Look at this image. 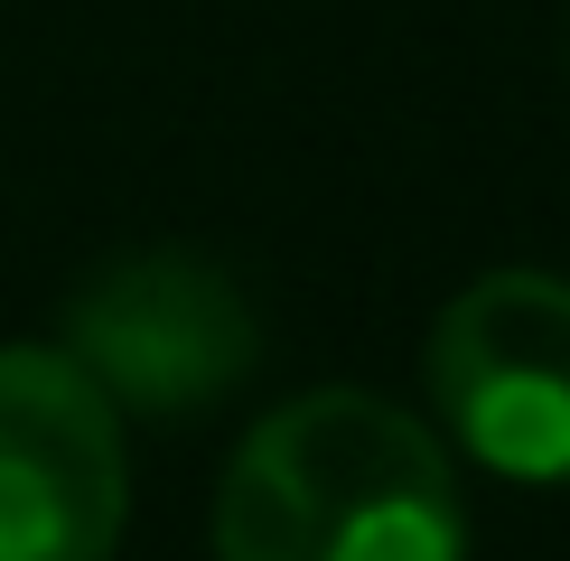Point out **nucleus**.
Returning a JSON list of instances; mask_svg holds the SVG:
<instances>
[{
    "instance_id": "1",
    "label": "nucleus",
    "mask_w": 570,
    "mask_h": 561,
    "mask_svg": "<svg viewBox=\"0 0 570 561\" xmlns=\"http://www.w3.org/2000/svg\"><path fill=\"white\" fill-rule=\"evenodd\" d=\"M216 561H468L459 468L402 403L318 384L244 431Z\"/></svg>"
},
{
    "instance_id": "2",
    "label": "nucleus",
    "mask_w": 570,
    "mask_h": 561,
    "mask_svg": "<svg viewBox=\"0 0 570 561\" xmlns=\"http://www.w3.org/2000/svg\"><path fill=\"white\" fill-rule=\"evenodd\" d=\"M431 403L478 468L570 486V280L487 272L431 327Z\"/></svg>"
},
{
    "instance_id": "3",
    "label": "nucleus",
    "mask_w": 570,
    "mask_h": 561,
    "mask_svg": "<svg viewBox=\"0 0 570 561\" xmlns=\"http://www.w3.org/2000/svg\"><path fill=\"white\" fill-rule=\"evenodd\" d=\"M66 356L104 384L112 412L178 421L244 384L263 356V327H253V299L206 253H122L76 291Z\"/></svg>"
},
{
    "instance_id": "4",
    "label": "nucleus",
    "mask_w": 570,
    "mask_h": 561,
    "mask_svg": "<svg viewBox=\"0 0 570 561\" xmlns=\"http://www.w3.org/2000/svg\"><path fill=\"white\" fill-rule=\"evenodd\" d=\"M131 514L122 412L66 346H0V561H112Z\"/></svg>"
}]
</instances>
